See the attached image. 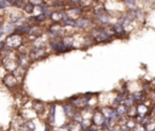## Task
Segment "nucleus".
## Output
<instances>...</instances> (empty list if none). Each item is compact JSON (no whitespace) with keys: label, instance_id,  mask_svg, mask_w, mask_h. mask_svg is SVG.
<instances>
[{"label":"nucleus","instance_id":"e433bc0d","mask_svg":"<svg viewBox=\"0 0 155 131\" xmlns=\"http://www.w3.org/2000/svg\"><path fill=\"white\" fill-rule=\"evenodd\" d=\"M116 1H122V0H116Z\"/></svg>","mask_w":155,"mask_h":131},{"label":"nucleus","instance_id":"423d86ee","mask_svg":"<svg viewBox=\"0 0 155 131\" xmlns=\"http://www.w3.org/2000/svg\"><path fill=\"white\" fill-rule=\"evenodd\" d=\"M48 49L51 52L56 53V55H61V53H65L68 52V50L65 49V46L63 45L62 38H53L48 40Z\"/></svg>","mask_w":155,"mask_h":131},{"label":"nucleus","instance_id":"5701e85b","mask_svg":"<svg viewBox=\"0 0 155 131\" xmlns=\"http://www.w3.org/2000/svg\"><path fill=\"white\" fill-rule=\"evenodd\" d=\"M62 24L64 25V28H75V25H76V19L70 18V17H67V18L62 22Z\"/></svg>","mask_w":155,"mask_h":131},{"label":"nucleus","instance_id":"ddd939ff","mask_svg":"<svg viewBox=\"0 0 155 131\" xmlns=\"http://www.w3.org/2000/svg\"><path fill=\"white\" fill-rule=\"evenodd\" d=\"M67 12L65 10H57V8H53L51 15H50V21L52 23H62L65 18H67Z\"/></svg>","mask_w":155,"mask_h":131},{"label":"nucleus","instance_id":"58836bf2","mask_svg":"<svg viewBox=\"0 0 155 131\" xmlns=\"http://www.w3.org/2000/svg\"><path fill=\"white\" fill-rule=\"evenodd\" d=\"M57 131H58V130H57Z\"/></svg>","mask_w":155,"mask_h":131},{"label":"nucleus","instance_id":"c9c22d12","mask_svg":"<svg viewBox=\"0 0 155 131\" xmlns=\"http://www.w3.org/2000/svg\"><path fill=\"white\" fill-rule=\"evenodd\" d=\"M57 1H65V0H57Z\"/></svg>","mask_w":155,"mask_h":131},{"label":"nucleus","instance_id":"7ed1b4c3","mask_svg":"<svg viewBox=\"0 0 155 131\" xmlns=\"http://www.w3.org/2000/svg\"><path fill=\"white\" fill-rule=\"evenodd\" d=\"M5 44H6V47L10 49V50H18L21 46H23L24 38H23L22 34L17 33V32H13V33H11L6 36Z\"/></svg>","mask_w":155,"mask_h":131},{"label":"nucleus","instance_id":"4be33fe9","mask_svg":"<svg viewBox=\"0 0 155 131\" xmlns=\"http://www.w3.org/2000/svg\"><path fill=\"white\" fill-rule=\"evenodd\" d=\"M2 28H4V33L8 35V34H11V33L15 32V29H16V24H15V23H11V22L7 21V22L4 23Z\"/></svg>","mask_w":155,"mask_h":131},{"label":"nucleus","instance_id":"39448f33","mask_svg":"<svg viewBox=\"0 0 155 131\" xmlns=\"http://www.w3.org/2000/svg\"><path fill=\"white\" fill-rule=\"evenodd\" d=\"M64 30H65V28L62 23H51L46 29V35L48 36V39L62 38Z\"/></svg>","mask_w":155,"mask_h":131},{"label":"nucleus","instance_id":"0eeeda50","mask_svg":"<svg viewBox=\"0 0 155 131\" xmlns=\"http://www.w3.org/2000/svg\"><path fill=\"white\" fill-rule=\"evenodd\" d=\"M48 51L46 47H31L30 46V50H29V56L31 58L33 62H36V61H42L44 58H46L48 56Z\"/></svg>","mask_w":155,"mask_h":131},{"label":"nucleus","instance_id":"6ab92c4d","mask_svg":"<svg viewBox=\"0 0 155 131\" xmlns=\"http://www.w3.org/2000/svg\"><path fill=\"white\" fill-rule=\"evenodd\" d=\"M62 41H63V45L65 46V49L68 51H70L71 49L75 47V42H76V39L75 36L70 35V34H67V35H63L62 36Z\"/></svg>","mask_w":155,"mask_h":131},{"label":"nucleus","instance_id":"dca6fc26","mask_svg":"<svg viewBox=\"0 0 155 131\" xmlns=\"http://www.w3.org/2000/svg\"><path fill=\"white\" fill-rule=\"evenodd\" d=\"M62 108H63L64 116H65L68 120H70V119L74 116V114L78 112V109L71 104V102H70L69 99H67L64 103H62Z\"/></svg>","mask_w":155,"mask_h":131},{"label":"nucleus","instance_id":"c756f323","mask_svg":"<svg viewBox=\"0 0 155 131\" xmlns=\"http://www.w3.org/2000/svg\"><path fill=\"white\" fill-rule=\"evenodd\" d=\"M30 4H33V5H41V4H44L45 2V0H28Z\"/></svg>","mask_w":155,"mask_h":131},{"label":"nucleus","instance_id":"2eb2a0df","mask_svg":"<svg viewBox=\"0 0 155 131\" xmlns=\"http://www.w3.org/2000/svg\"><path fill=\"white\" fill-rule=\"evenodd\" d=\"M92 124L93 125H96V126H98V127H101L102 125H103V123H104V120L107 119L105 116H104V114H103V112H102V109L101 108H94V110H93V113H92Z\"/></svg>","mask_w":155,"mask_h":131},{"label":"nucleus","instance_id":"4468645a","mask_svg":"<svg viewBox=\"0 0 155 131\" xmlns=\"http://www.w3.org/2000/svg\"><path fill=\"white\" fill-rule=\"evenodd\" d=\"M84 10L85 8L82 6H80V5H70V7L65 10V12H67V16L68 17L76 19V18H79V17L82 16Z\"/></svg>","mask_w":155,"mask_h":131},{"label":"nucleus","instance_id":"20e7f679","mask_svg":"<svg viewBox=\"0 0 155 131\" xmlns=\"http://www.w3.org/2000/svg\"><path fill=\"white\" fill-rule=\"evenodd\" d=\"M21 81H22V80H19L18 76H17L15 73H12V72H7V73L5 74V76L1 79L2 85H4L7 90H10V91L17 90V89L19 87V85H21Z\"/></svg>","mask_w":155,"mask_h":131},{"label":"nucleus","instance_id":"72a5a7b5","mask_svg":"<svg viewBox=\"0 0 155 131\" xmlns=\"http://www.w3.org/2000/svg\"><path fill=\"white\" fill-rule=\"evenodd\" d=\"M5 33H4V28H2V25H0V36H2Z\"/></svg>","mask_w":155,"mask_h":131},{"label":"nucleus","instance_id":"2f4dec72","mask_svg":"<svg viewBox=\"0 0 155 131\" xmlns=\"http://www.w3.org/2000/svg\"><path fill=\"white\" fill-rule=\"evenodd\" d=\"M4 23H5V18L2 15H0V25H4Z\"/></svg>","mask_w":155,"mask_h":131},{"label":"nucleus","instance_id":"f704fd0d","mask_svg":"<svg viewBox=\"0 0 155 131\" xmlns=\"http://www.w3.org/2000/svg\"><path fill=\"white\" fill-rule=\"evenodd\" d=\"M0 66H1V57H0Z\"/></svg>","mask_w":155,"mask_h":131},{"label":"nucleus","instance_id":"f257e3e1","mask_svg":"<svg viewBox=\"0 0 155 131\" xmlns=\"http://www.w3.org/2000/svg\"><path fill=\"white\" fill-rule=\"evenodd\" d=\"M93 40L96 41V44H107V42H111V40L115 38V34L113 32L111 25L108 27H102V25H93L90 29L88 33Z\"/></svg>","mask_w":155,"mask_h":131},{"label":"nucleus","instance_id":"4c0bfd02","mask_svg":"<svg viewBox=\"0 0 155 131\" xmlns=\"http://www.w3.org/2000/svg\"><path fill=\"white\" fill-rule=\"evenodd\" d=\"M153 131H155V129H154V130H153Z\"/></svg>","mask_w":155,"mask_h":131},{"label":"nucleus","instance_id":"393cba45","mask_svg":"<svg viewBox=\"0 0 155 131\" xmlns=\"http://www.w3.org/2000/svg\"><path fill=\"white\" fill-rule=\"evenodd\" d=\"M33 8H34V5L30 4L29 1H27V4L24 5V7L22 8V11L25 13V16H31V13H33Z\"/></svg>","mask_w":155,"mask_h":131},{"label":"nucleus","instance_id":"f03ea898","mask_svg":"<svg viewBox=\"0 0 155 131\" xmlns=\"http://www.w3.org/2000/svg\"><path fill=\"white\" fill-rule=\"evenodd\" d=\"M92 21L94 23V25H102V27H108L111 25V16L110 12L104 8L97 12H92Z\"/></svg>","mask_w":155,"mask_h":131},{"label":"nucleus","instance_id":"c85d7f7f","mask_svg":"<svg viewBox=\"0 0 155 131\" xmlns=\"http://www.w3.org/2000/svg\"><path fill=\"white\" fill-rule=\"evenodd\" d=\"M6 50V44H5V40H0V55Z\"/></svg>","mask_w":155,"mask_h":131},{"label":"nucleus","instance_id":"7c9ffc66","mask_svg":"<svg viewBox=\"0 0 155 131\" xmlns=\"http://www.w3.org/2000/svg\"><path fill=\"white\" fill-rule=\"evenodd\" d=\"M69 5H79V1L80 0H65Z\"/></svg>","mask_w":155,"mask_h":131},{"label":"nucleus","instance_id":"bb28decb","mask_svg":"<svg viewBox=\"0 0 155 131\" xmlns=\"http://www.w3.org/2000/svg\"><path fill=\"white\" fill-rule=\"evenodd\" d=\"M122 2H124V5L126 6L127 10L137 7V0H122Z\"/></svg>","mask_w":155,"mask_h":131},{"label":"nucleus","instance_id":"b1692460","mask_svg":"<svg viewBox=\"0 0 155 131\" xmlns=\"http://www.w3.org/2000/svg\"><path fill=\"white\" fill-rule=\"evenodd\" d=\"M42 13H44V4H41V5H34L31 16L38 17V16H40V15H42Z\"/></svg>","mask_w":155,"mask_h":131},{"label":"nucleus","instance_id":"a878e982","mask_svg":"<svg viewBox=\"0 0 155 131\" xmlns=\"http://www.w3.org/2000/svg\"><path fill=\"white\" fill-rule=\"evenodd\" d=\"M137 115H138V113H137V106L134 104V106L128 107V109H127V116L128 118H136Z\"/></svg>","mask_w":155,"mask_h":131},{"label":"nucleus","instance_id":"9b49d317","mask_svg":"<svg viewBox=\"0 0 155 131\" xmlns=\"http://www.w3.org/2000/svg\"><path fill=\"white\" fill-rule=\"evenodd\" d=\"M111 28H113V32H114V34H115V38H117V39H125V38H127L128 36V32H127V29L120 23V22H114L113 24H111Z\"/></svg>","mask_w":155,"mask_h":131},{"label":"nucleus","instance_id":"1a4fd4ad","mask_svg":"<svg viewBox=\"0 0 155 131\" xmlns=\"http://www.w3.org/2000/svg\"><path fill=\"white\" fill-rule=\"evenodd\" d=\"M7 18H8V22L15 23V24L17 25V24H19V23H23V22L25 21L27 16H25V13H24L22 10L15 7V10H12V11H10V12L7 13Z\"/></svg>","mask_w":155,"mask_h":131},{"label":"nucleus","instance_id":"aec40b11","mask_svg":"<svg viewBox=\"0 0 155 131\" xmlns=\"http://www.w3.org/2000/svg\"><path fill=\"white\" fill-rule=\"evenodd\" d=\"M137 113L138 115L143 116V115H147L150 113V107L147 106V103H137Z\"/></svg>","mask_w":155,"mask_h":131},{"label":"nucleus","instance_id":"9d476101","mask_svg":"<svg viewBox=\"0 0 155 131\" xmlns=\"http://www.w3.org/2000/svg\"><path fill=\"white\" fill-rule=\"evenodd\" d=\"M93 25H94V23L92 22V18H88V17L82 15L81 17L76 18L75 29H78V30H90Z\"/></svg>","mask_w":155,"mask_h":131},{"label":"nucleus","instance_id":"cd10ccee","mask_svg":"<svg viewBox=\"0 0 155 131\" xmlns=\"http://www.w3.org/2000/svg\"><path fill=\"white\" fill-rule=\"evenodd\" d=\"M131 131H147V129H145V126H144V125H142V124L137 123V125H136Z\"/></svg>","mask_w":155,"mask_h":131},{"label":"nucleus","instance_id":"f8f14e48","mask_svg":"<svg viewBox=\"0 0 155 131\" xmlns=\"http://www.w3.org/2000/svg\"><path fill=\"white\" fill-rule=\"evenodd\" d=\"M17 62H18V66L24 68V69H28L33 63V61L29 56V52H18L17 53Z\"/></svg>","mask_w":155,"mask_h":131},{"label":"nucleus","instance_id":"6e6552de","mask_svg":"<svg viewBox=\"0 0 155 131\" xmlns=\"http://www.w3.org/2000/svg\"><path fill=\"white\" fill-rule=\"evenodd\" d=\"M69 101L71 102V104L78 109V110H82L85 109L86 107H88V98L87 96L84 93V95H75L73 97L69 98Z\"/></svg>","mask_w":155,"mask_h":131},{"label":"nucleus","instance_id":"412c9836","mask_svg":"<svg viewBox=\"0 0 155 131\" xmlns=\"http://www.w3.org/2000/svg\"><path fill=\"white\" fill-rule=\"evenodd\" d=\"M115 109H116V113L119 114L120 118H126V116H127V109H128V107H127L126 104L121 103V104H119Z\"/></svg>","mask_w":155,"mask_h":131},{"label":"nucleus","instance_id":"473e14b6","mask_svg":"<svg viewBox=\"0 0 155 131\" xmlns=\"http://www.w3.org/2000/svg\"><path fill=\"white\" fill-rule=\"evenodd\" d=\"M7 1H8L12 6H15V5H16V2H17V1H19V0H7Z\"/></svg>","mask_w":155,"mask_h":131},{"label":"nucleus","instance_id":"a211bd4d","mask_svg":"<svg viewBox=\"0 0 155 131\" xmlns=\"http://www.w3.org/2000/svg\"><path fill=\"white\" fill-rule=\"evenodd\" d=\"M54 119H56V104H54V103H51V104L47 107L45 121H46L48 125L52 126V125L54 124Z\"/></svg>","mask_w":155,"mask_h":131},{"label":"nucleus","instance_id":"f3484780","mask_svg":"<svg viewBox=\"0 0 155 131\" xmlns=\"http://www.w3.org/2000/svg\"><path fill=\"white\" fill-rule=\"evenodd\" d=\"M31 108L35 110V113L38 114V118H40L44 112L47 110V107H46V103L40 101V99H33L31 101Z\"/></svg>","mask_w":155,"mask_h":131}]
</instances>
